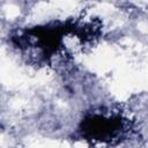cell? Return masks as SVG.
I'll return each mask as SVG.
<instances>
[{
    "label": "cell",
    "mask_w": 148,
    "mask_h": 148,
    "mask_svg": "<svg viewBox=\"0 0 148 148\" xmlns=\"http://www.w3.org/2000/svg\"><path fill=\"white\" fill-rule=\"evenodd\" d=\"M120 120L113 117L91 116L82 123V132L90 139L110 141L120 132Z\"/></svg>",
    "instance_id": "obj_1"
}]
</instances>
